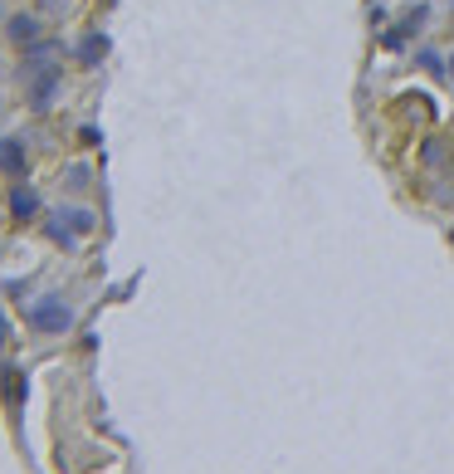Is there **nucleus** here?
I'll return each mask as SVG.
<instances>
[{
    "label": "nucleus",
    "mask_w": 454,
    "mask_h": 474,
    "mask_svg": "<svg viewBox=\"0 0 454 474\" xmlns=\"http://www.w3.org/2000/svg\"><path fill=\"white\" fill-rule=\"evenodd\" d=\"M29 328H35V333H49V337L69 333V328H74V308H69V298L45 294L35 308H29Z\"/></svg>",
    "instance_id": "nucleus-1"
},
{
    "label": "nucleus",
    "mask_w": 454,
    "mask_h": 474,
    "mask_svg": "<svg viewBox=\"0 0 454 474\" xmlns=\"http://www.w3.org/2000/svg\"><path fill=\"white\" fill-rule=\"evenodd\" d=\"M93 211H78V205H69V211H59V215H49V240L54 245H74V235H84L93 230Z\"/></svg>",
    "instance_id": "nucleus-2"
},
{
    "label": "nucleus",
    "mask_w": 454,
    "mask_h": 474,
    "mask_svg": "<svg viewBox=\"0 0 454 474\" xmlns=\"http://www.w3.org/2000/svg\"><path fill=\"white\" fill-rule=\"evenodd\" d=\"M425 20H430V5H416V10H410V15L396 25V29H386V35H381V45H386V49H406V39L416 35V29L425 25Z\"/></svg>",
    "instance_id": "nucleus-3"
},
{
    "label": "nucleus",
    "mask_w": 454,
    "mask_h": 474,
    "mask_svg": "<svg viewBox=\"0 0 454 474\" xmlns=\"http://www.w3.org/2000/svg\"><path fill=\"white\" fill-rule=\"evenodd\" d=\"M54 88H59V69L54 64H39L35 74H29V103H35V108H49Z\"/></svg>",
    "instance_id": "nucleus-4"
},
{
    "label": "nucleus",
    "mask_w": 454,
    "mask_h": 474,
    "mask_svg": "<svg viewBox=\"0 0 454 474\" xmlns=\"http://www.w3.org/2000/svg\"><path fill=\"white\" fill-rule=\"evenodd\" d=\"M5 35H10V45L29 49V45L39 39V20H35V15H10V20H5Z\"/></svg>",
    "instance_id": "nucleus-5"
},
{
    "label": "nucleus",
    "mask_w": 454,
    "mask_h": 474,
    "mask_svg": "<svg viewBox=\"0 0 454 474\" xmlns=\"http://www.w3.org/2000/svg\"><path fill=\"white\" fill-rule=\"evenodd\" d=\"M10 211H15V220H29V215L39 211V191L35 187H15L10 191Z\"/></svg>",
    "instance_id": "nucleus-6"
},
{
    "label": "nucleus",
    "mask_w": 454,
    "mask_h": 474,
    "mask_svg": "<svg viewBox=\"0 0 454 474\" xmlns=\"http://www.w3.org/2000/svg\"><path fill=\"white\" fill-rule=\"evenodd\" d=\"M0 167L5 171H25V147H20V142H0Z\"/></svg>",
    "instance_id": "nucleus-7"
},
{
    "label": "nucleus",
    "mask_w": 454,
    "mask_h": 474,
    "mask_svg": "<svg viewBox=\"0 0 454 474\" xmlns=\"http://www.w3.org/2000/svg\"><path fill=\"white\" fill-rule=\"evenodd\" d=\"M103 54H108V35H98V29H93V35L84 39V49H78V59H84V64H98Z\"/></svg>",
    "instance_id": "nucleus-8"
},
{
    "label": "nucleus",
    "mask_w": 454,
    "mask_h": 474,
    "mask_svg": "<svg viewBox=\"0 0 454 474\" xmlns=\"http://www.w3.org/2000/svg\"><path fill=\"white\" fill-rule=\"evenodd\" d=\"M0 387H5V401H15V406L25 401V377H20L15 367H5V372H0Z\"/></svg>",
    "instance_id": "nucleus-9"
},
{
    "label": "nucleus",
    "mask_w": 454,
    "mask_h": 474,
    "mask_svg": "<svg viewBox=\"0 0 454 474\" xmlns=\"http://www.w3.org/2000/svg\"><path fill=\"white\" fill-rule=\"evenodd\" d=\"M420 157H425V167H445V162H450V147H445L440 137H430L425 147H420Z\"/></svg>",
    "instance_id": "nucleus-10"
},
{
    "label": "nucleus",
    "mask_w": 454,
    "mask_h": 474,
    "mask_svg": "<svg viewBox=\"0 0 454 474\" xmlns=\"http://www.w3.org/2000/svg\"><path fill=\"white\" fill-rule=\"evenodd\" d=\"M416 64H420V69H430V74H445V69H450L445 59L435 54V49H420V54H416Z\"/></svg>",
    "instance_id": "nucleus-11"
},
{
    "label": "nucleus",
    "mask_w": 454,
    "mask_h": 474,
    "mask_svg": "<svg viewBox=\"0 0 454 474\" xmlns=\"http://www.w3.org/2000/svg\"><path fill=\"white\" fill-rule=\"evenodd\" d=\"M64 177H69V187H88V167H69Z\"/></svg>",
    "instance_id": "nucleus-12"
},
{
    "label": "nucleus",
    "mask_w": 454,
    "mask_h": 474,
    "mask_svg": "<svg viewBox=\"0 0 454 474\" xmlns=\"http://www.w3.org/2000/svg\"><path fill=\"white\" fill-rule=\"evenodd\" d=\"M39 5H45V10H59V0H39Z\"/></svg>",
    "instance_id": "nucleus-13"
},
{
    "label": "nucleus",
    "mask_w": 454,
    "mask_h": 474,
    "mask_svg": "<svg viewBox=\"0 0 454 474\" xmlns=\"http://www.w3.org/2000/svg\"><path fill=\"white\" fill-rule=\"evenodd\" d=\"M450 74H454V59H450Z\"/></svg>",
    "instance_id": "nucleus-14"
}]
</instances>
